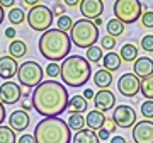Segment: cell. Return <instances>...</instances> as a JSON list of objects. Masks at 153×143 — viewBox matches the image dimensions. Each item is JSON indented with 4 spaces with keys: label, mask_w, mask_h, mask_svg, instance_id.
<instances>
[{
    "label": "cell",
    "mask_w": 153,
    "mask_h": 143,
    "mask_svg": "<svg viewBox=\"0 0 153 143\" xmlns=\"http://www.w3.org/2000/svg\"><path fill=\"white\" fill-rule=\"evenodd\" d=\"M4 19H5V12H4V7L0 5V24L4 22Z\"/></svg>",
    "instance_id": "cell-50"
},
{
    "label": "cell",
    "mask_w": 153,
    "mask_h": 143,
    "mask_svg": "<svg viewBox=\"0 0 153 143\" xmlns=\"http://www.w3.org/2000/svg\"><path fill=\"white\" fill-rule=\"evenodd\" d=\"M70 39L75 46L88 50L90 46H95V43L99 41V28L94 24V21L78 19L76 22H73V28L70 31Z\"/></svg>",
    "instance_id": "cell-5"
},
{
    "label": "cell",
    "mask_w": 153,
    "mask_h": 143,
    "mask_svg": "<svg viewBox=\"0 0 153 143\" xmlns=\"http://www.w3.org/2000/svg\"><path fill=\"white\" fill-rule=\"evenodd\" d=\"M60 72H61V65H60V63L51 61V63H48V66H46V75H48L51 80L56 78V77H60Z\"/></svg>",
    "instance_id": "cell-32"
},
{
    "label": "cell",
    "mask_w": 153,
    "mask_h": 143,
    "mask_svg": "<svg viewBox=\"0 0 153 143\" xmlns=\"http://www.w3.org/2000/svg\"><path fill=\"white\" fill-rule=\"evenodd\" d=\"M119 56L123 61H136L138 60V48L134 46L133 43H126L121 46V51H119Z\"/></svg>",
    "instance_id": "cell-23"
},
{
    "label": "cell",
    "mask_w": 153,
    "mask_h": 143,
    "mask_svg": "<svg viewBox=\"0 0 153 143\" xmlns=\"http://www.w3.org/2000/svg\"><path fill=\"white\" fill-rule=\"evenodd\" d=\"M22 97V89L19 87V83L12 82V80H7L0 85V102L4 106H12L19 102Z\"/></svg>",
    "instance_id": "cell-11"
},
{
    "label": "cell",
    "mask_w": 153,
    "mask_h": 143,
    "mask_svg": "<svg viewBox=\"0 0 153 143\" xmlns=\"http://www.w3.org/2000/svg\"><path fill=\"white\" fill-rule=\"evenodd\" d=\"M116 46V38H112V36H102L100 38V48L102 50H114Z\"/></svg>",
    "instance_id": "cell-35"
},
{
    "label": "cell",
    "mask_w": 153,
    "mask_h": 143,
    "mask_svg": "<svg viewBox=\"0 0 153 143\" xmlns=\"http://www.w3.org/2000/svg\"><path fill=\"white\" fill-rule=\"evenodd\" d=\"M102 22H104V19H102V17H97V19H94V24H95V26H102Z\"/></svg>",
    "instance_id": "cell-49"
},
{
    "label": "cell",
    "mask_w": 153,
    "mask_h": 143,
    "mask_svg": "<svg viewBox=\"0 0 153 143\" xmlns=\"http://www.w3.org/2000/svg\"><path fill=\"white\" fill-rule=\"evenodd\" d=\"M83 97L87 101H92L94 97H95V92H94L92 89H85V90H83Z\"/></svg>",
    "instance_id": "cell-42"
},
{
    "label": "cell",
    "mask_w": 153,
    "mask_h": 143,
    "mask_svg": "<svg viewBox=\"0 0 153 143\" xmlns=\"http://www.w3.org/2000/svg\"><path fill=\"white\" fill-rule=\"evenodd\" d=\"M102 53H104V50L100 46H90L87 50L85 58L88 61H92V63H99V61H102Z\"/></svg>",
    "instance_id": "cell-30"
},
{
    "label": "cell",
    "mask_w": 153,
    "mask_h": 143,
    "mask_svg": "<svg viewBox=\"0 0 153 143\" xmlns=\"http://www.w3.org/2000/svg\"><path fill=\"white\" fill-rule=\"evenodd\" d=\"M133 142L134 143H153V121L143 119L133 126Z\"/></svg>",
    "instance_id": "cell-12"
},
{
    "label": "cell",
    "mask_w": 153,
    "mask_h": 143,
    "mask_svg": "<svg viewBox=\"0 0 153 143\" xmlns=\"http://www.w3.org/2000/svg\"><path fill=\"white\" fill-rule=\"evenodd\" d=\"M78 7H80V14L83 16V19H88V21L100 17L104 12V2L102 0H82Z\"/></svg>",
    "instance_id": "cell-13"
},
{
    "label": "cell",
    "mask_w": 153,
    "mask_h": 143,
    "mask_svg": "<svg viewBox=\"0 0 153 143\" xmlns=\"http://www.w3.org/2000/svg\"><path fill=\"white\" fill-rule=\"evenodd\" d=\"M5 106L2 104V102H0V126H2V123L5 121Z\"/></svg>",
    "instance_id": "cell-43"
},
{
    "label": "cell",
    "mask_w": 153,
    "mask_h": 143,
    "mask_svg": "<svg viewBox=\"0 0 153 143\" xmlns=\"http://www.w3.org/2000/svg\"><path fill=\"white\" fill-rule=\"evenodd\" d=\"M68 107H70L71 112H76V114H82V112H85L88 107V101L83 97V95H80V94H75L73 97L70 99V104H68Z\"/></svg>",
    "instance_id": "cell-22"
},
{
    "label": "cell",
    "mask_w": 153,
    "mask_h": 143,
    "mask_svg": "<svg viewBox=\"0 0 153 143\" xmlns=\"http://www.w3.org/2000/svg\"><path fill=\"white\" fill-rule=\"evenodd\" d=\"M71 28H73V19H71L70 16H61L58 17V29L60 31H63V33H68V31H71Z\"/></svg>",
    "instance_id": "cell-31"
},
{
    "label": "cell",
    "mask_w": 153,
    "mask_h": 143,
    "mask_svg": "<svg viewBox=\"0 0 153 143\" xmlns=\"http://www.w3.org/2000/svg\"><path fill=\"white\" fill-rule=\"evenodd\" d=\"M102 63H104V68L107 72H116L119 70L121 63H123V60H121L119 53H114V51H109L107 55H104V58H102Z\"/></svg>",
    "instance_id": "cell-21"
},
{
    "label": "cell",
    "mask_w": 153,
    "mask_h": 143,
    "mask_svg": "<svg viewBox=\"0 0 153 143\" xmlns=\"http://www.w3.org/2000/svg\"><path fill=\"white\" fill-rule=\"evenodd\" d=\"M105 29H107V36L119 38V36H123V33H124V24H123L119 19L114 17V19H109V21H107Z\"/></svg>",
    "instance_id": "cell-25"
},
{
    "label": "cell",
    "mask_w": 153,
    "mask_h": 143,
    "mask_svg": "<svg viewBox=\"0 0 153 143\" xmlns=\"http://www.w3.org/2000/svg\"><path fill=\"white\" fill-rule=\"evenodd\" d=\"M94 104H95V109L100 111V112H107V111L114 109L116 107V95L114 92H111L109 89H104V90H99L94 97Z\"/></svg>",
    "instance_id": "cell-14"
},
{
    "label": "cell",
    "mask_w": 153,
    "mask_h": 143,
    "mask_svg": "<svg viewBox=\"0 0 153 143\" xmlns=\"http://www.w3.org/2000/svg\"><path fill=\"white\" fill-rule=\"evenodd\" d=\"M33 109L43 118H58L68 109L70 95L61 82L56 80H43L31 94Z\"/></svg>",
    "instance_id": "cell-1"
},
{
    "label": "cell",
    "mask_w": 153,
    "mask_h": 143,
    "mask_svg": "<svg viewBox=\"0 0 153 143\" xmlns=\"http://www.w3.org/2000/svg\"><path fill=\"white\" fill-rule=\"evenodd\" d=\"M71 143H99L97 133L88 130V128H83L82 131H76L75 136L71 138Z\"/></svg>",
    "instance_id": "cell-20"
},
{
    "label": "cell",
    "mask_w": 153,
    "mask_h": 143,
    "mask_svg": "<svg viewBox=\"0 0 153 143\" xmlns=\"http://www.w3.org/2000/svg\"><path fill=\"white\" fill-rule=\"evenodd\" d=\"M104 126H105V130H109L111 133H112L116 128H117V126L114 124V121H112V119H111V121H107V119H105V124H104Z\"/></svg>",
    "instance_id": "cell-45"
},
{
    "label": "cell",
    "mask_w": 153,
    "mask_h": 143,
    "mask_svg": "<svg viewBox=\"0 0 153 143\" xmlns=\"http://www.w3.org/2000/svg\"><path fill=\"white\" fill-rule=\"evenodd\" d=\"M17 143H36V140H34L33 135H22V136L17 140Z\"/></svg>",
    "instance_id": "cell-39"
},
{
    "label": "cell",
    "mask_w": 153,
    "mask_h": 143,
    "mask_svg": "<svg viewBox=\"0 0 153 143\" xmlns=\"http://www.w3.org/2000/svg\"><path fill=\"white\" fill-rule=\"evenodd\" d=\"M63 2H65V7H76L80 5L82 0H63Z\"/></svg>",
    "instance_id": "cell-44"
},
{
    "label": "cell",
    "mask_w": 153,
    "mask_h": 143,
    "mask_svg": "<svg viewBox=\"0 0 153 143\" xmlns=\"http://www.w3.org/2000/svg\"><path fill=\"white\" fill-rule=\"evenodd\" d=\"M133 73L138 78H145L153 75V60L148 56H138V60L133 65Z\"/></svg>",
    "instance_id": "cell-17"
},
{
    "label": "cell",
    "mask_w": 153,
    "mask_h": 143,
    "mask_svg": "<svg viewBox=\"0 0 153 143\" xmlns=\"http://www.w3.org/2000/svg\"><path fill=\"white\" fill-rule=\"evenodd\" d=\"M26 53H27V46H26V43L22 41V39H14L10 44H9V55L12 56V58H22V56H26Z\"/></svg>",
    "instance_id": "cell-24"
},
{
    "label": "cell",
    "mask_w": 153,
    "mask_h": 143,
    "mask_svg": "<svg viewBox=\"0 0 153 143\" xmlns=\"http://www.w3.org/2000/svg\"><path fill=\"white\" fill-rule=\"evenodd\" d=\"M71 130L60 118H43L34 128L36 143H71Z\"/></svg>",
    "instance_id": "cell-4"
},
{
    "label": "cell",
    "mask_w": 153,
    "mask_h": 143,
    "mask_svg": "<svg viewBox=\"0 0 153 143\" xmlns=\"http://www.w3.org/2000/svg\"><path fill=\"white\" fill-rule=\"evenodd\" d=\"M61 65L60 77L63 80V85L66 87H83L85 83L90 80L92 75V68H90V61L85 56L80 55H71L66 56Z\"/></svg>",
    "instance_id": "cell-3"
},
{
    "label": "cell",
    "mask_w": 153,
    "mask_h": 143,
    "mask_svg": "<svg viewBox=\"0 0 153 143\" xmlns=\"http://www.w3.org/2000/svg\"><path fill=\"white\" fill-rule=\"evenodd\" d=\"M26 14H24V10L22 9H19V7H14V9H10L9 10V21L14 24V26H17V24H22V22L26 21Z\"/></svg>",
    "instance_id": "cell-29"
},
{
    "label": "cell",
    "mask_w": 153,
    "mask_h": 143,
    "mask_svg": "<svg viewBox=\"0 0 153 143\" xmlns=\"http://www.w3.org/2000/svg\"><path fill=\"white\" fill-rule=\"evenodd\" d=\"M111 143H128L124 136H112L111 138Z\"/></svg>",
    "instance_id": "cell-46"
},
{
    "label": "cell",
    "mask_w": 153,
    "mask_h": 143,
    "mask_svg": "<svg viewBox=\"0 0 153 143\" xmlns=\"http://www.w3.org/2000/svg\"><path fill=\"white\" fill-rule=\"evenodd\" d=\"M39 53L46 58V60H51L55 63H60L61 60H65L66 56L70 55L71 50V39L70 36L60 29H48L46 33L41 34L38 43Z\"/></svg>",
    "instance_id": "cell-2"
},
{
    "label": "cell",
    "mask_w": 153,
    "mask_h": 143,
    "mask_svg": "<svg viewBox=\"0 0 153 143\" xmlns=\"http://www.w3.org/2000/svg\"><path fill=\"white\" fill-rule=\"evenodd\" d=\"M16 34H17V31L14 28H7L5 29V38H10L12 41H14V39H16Z\"/></svg>",
    "instance_id": "cell-41"
},
{
    "label": "cell",
    "mask_w": 153,
    "mask_h": 143,
    "mask_svg": "<svg viewBox=\"0 0 153 143\" xmlns=\"http://www.w3.org/2000/svg\"><path fill=\"white\" fill-rule=\"evenodd\" d=\"M53 16H58V17L65 16V5H61V4H56L55 9H53Z\"/></svg>",
    "instance_id": "cell-38"
},
{
    "label": "cell",
    "mask_w": 153,
    "mask_h": 143,
    "mask_svg": "<svg viewBox=\"0 0 153 143\" xmlns=\"http://www.w3.org/2000/svg\"><path fill=\"white\" fill-rule=\"evenodd\" d=\"M94 83H95V87H100V90H104V89H107L112 83V73L111 72H107L105 68H99L95 73H94V77H92Z\"/></svg>",
    "instance_id": "cell-19"
},
{
    "label": "cell",
    "mask_w": 153,
    "mask_h": 143,
    "mask_svg": "<svg viewBox=\"0 0 153 143\" xmlns=\"http://www.w3.org/2000/svg\"><path fill=\"white\" fill-rule=\"evenodd\" d=\"M141 114L145 119H153V101H145L141 104Z\"/></svg>",
    "instance_id": "cell-33"
},
{
    "label": "cell",
    "mask_w": 153,
    "mask_h": 143,
    "mask_svg": "<svg viewBox=\"0 0 153 143\" xmlns=\"http://www.w3.org/2000/svg\"><path fill=\"white\" fill-rule=\"evenodd\" d=\"M55 2H61V0H55Z\"/></svg>",
    "instance_id": "cell-51"
},
{
    "label": "cell",
    "mask_w": 153,
    "mask_h": 143,
    "mask_svg": "<svg viewBox=\"0 0 153 143\" xmlns=\"http://www.w3.org/2000/svg\"><path fill=\"white\" fill-rule=\"evenodd\" d=\"M109 136H111V131H109V130H105V128H100V130L97 131V138H99V140H104V142H105Z\"/></svg>",
    "instance_id": "cell-37"
},
{
    "label": "cell",
    "mask_w": 153,
    "mask_h": 143,
    "mask_svg": "<svg viewBox=\"0 0 153 143\" xmlns=\"http://www.w3.org/2000/svg\"><path fill=\"white\" fill-rule=\"evenodd\" d=\"M140 21H141V26H143V28L153 29V10L143 12L141 17H140Z\"/></svg>",
    "instance_id": "cell-34"
},
{
    "label": "cell",
    "mask_w": 153,
    "mask_h": 143,
    "mask_svg": "<svg viewBox=\"0 0 153 143\" xmlns=\"http://www.w3.org/2000/svg\"><path fill=\"white\" fill-rule=\"evenodd\" d=\"M43 66L36 63L33 60L24 61L22 65H19V70H17V80L22 87L27 89H36L39 83L43 82Z\"/></svg>",
    "instance_id": "cell-6"
},
{
    "label": "cell",
    "mask_w": 153,
    "mask_h": 143,
    "mask_svg": "<svg viewBox=\"0 0 153 143\" xmlns=\"http://www.w3.org/2000/svg\"><path fill=\"white\" fill-rule=\"evenodd\" d=\"M141 48L148 53H152L153 51V34H146V36H143L141 38Z\"/></svg>",
    "instance_id": "cell-36"
},
{
    "label": "cell",
    "mask_w": 153,
    "mask_h": 143,
    "mask_svg": "<svg viewBox=\"0 0 153 143\" xmlns=\"http://www.w3.org/2000/svg\"><path fill=\"white\" fill-rule=\"evenodd\" d=\"M140 85L141 80L134 75V73H123L117 80V90H119L124 97H134L140 92Z\"/></svg>",
    "instance_id": "cell-10"
},
{
    "label": "cell",
    "mask_w": 153,
    "mask_h": 143,
    "mask_svg": "<svg viewBox=\"0 0 153 143\" xmlns=\"http://www.w3.org/2000/svg\"><path fill=\"white\" fill-rule=\"evenodd\" d=\"M143 14V4L140 0H116L114 2V16L123 24L136 22Z\"/></svg>",
    "instance_id": "cell-7"
},
{
    "label": "cell",
    "mask_w": 153,
    "mask_h": 143,
    "mask_svg": "<svg viewBox=\"0 0 153 143\" xmlns=\"http://www.w3.org/2000/svg\"><path fill=\"white\" fill-rule=\"evenodd\" d=\"M26 5H31V7H36V5H39V0H22Z\"/></svg>",
    "instance_id": "cell-47"
},
{
    "label": "cell",
    "mask_w": 153,
    "mask_h": 143,
    "mask_svg": "<svg viewBox=\"0 0 153 143\" xmlns=\"http://www.w3.org/2000/svg\"><path fill=\"white\" fill-rule=\"evenodd\" d=\"M68 128L73 130V131H82L83 128H85V116L83 114H76V112H71L70 118H68V121H66Z\"/></svg>",
    "instance_id": "cell-26"
},
{
    "label": "cell",
    "mask_w": 153,
    "mask_h": 143,
    "mask_svg": "<svg viewBox=\"0 0 153 143\" xmlns=\"http://www.w3.org/2000/svg\"><path fill=\"white\" fill-rule=\"evenodd\" d=\"M112 121L117 128H133L136 124V112H134L131 106L121 104L117 107H114Z\"/></svg>",
    "instance_id": "cell-9"
},
{
    "label": "cell",
    "mask_w": 153,
    "mask_h": 143,
    "mask_svg": "<svg viewBox=\"0 0 153 143\" xmlns=\"http://www.w3.org/2000/svg\"><path fill=\"white\" fill-rule=\"evenodd\" d=\"M22 109H24L26 112H27L29 109H33V104H29L27 101H22Z\"/></svg>",
    "instance_id": "cell-48"
},
{
    "label": "cell",
    "mask_w": 153,
    "mask_h": 143,
    "mask_svg": "<svg viewBox=\"0 0 153 143\" xmlns=\"http://www.w3.org/2000/svg\"><path fill=\"white\" fill-rule=\"evenodd\" d=\"M105 119H107V118H105L104 112L94 109V111H90V112H87V116H85V124H87L88 130H92V131H99L100 128H104Z\"/></svg>",
    "instance_id": "cell-18"
},
{
    "label": "cell",
    "mask_w": 153,
    "mask_h": 143,
    "mask_svg": "<svg viewBox=\"0 0 153 143\" xmlns=\"http://www.w3.org/2000/svg\"><path fill=\"white\" fill-rule=\"evenodd\" d=\"M0 5L4 7V9H14L16 0H0Z\"/></svg>",
    "instance_id": "cell-40"
},
{
    "label": "cell",
    "mask_w": 153,
    "mask_h": 143,
    "mask_svg": "<svg viewBox=\"0 0 153 143\" xmlns=\"http://www.w3.org/2000/svg\"><path fill=\"white\" fill-rule=\"evenodd\" d=\"M29 123H31V118H29V114L24 109H17L14 112H10V116H9V126L14 131H19V133L26 131Z\"/></svg>",
    "instance_id": "cell-15"
},
{
    "label": "cell",
    "mask_w": 153,
    "mask_h": 143,
    "mask_svg": "<svg viewBox=\"0 0 153 143\" xmlns=\"http://www.w3.org/2000/svg\"><path fill=\"white\" fill-rule=\"evenodd\" d=\"M0 143H17L16 131L10 126H0Z\"/></svg>",
    "instance_id": "cell-28"
},
{
    "label": "cell",
    "mask_w": 153,
    "mask_h": 143,
    "mask_svg": "<svg viewBox=\"0 0 153 143\" xmlns=\"http://www.w3.org/2000/svg\"><path fill=\"white\" fill-rule=\"evenodd\" d=\"M140 92L146 101H153V75L141 78V85H140Z\"/></svg>",
    "instance_id": "cell-27"
},
{
    "label": "cell",
    "mask_w": 153,
    "mask_h": 143,
    "mask_svg": "<svg viewBox=\"0 0 153 143\" xmlns=\"http://www.w3.org/2000/svg\"><path fill=\"white\" fill-rule=\"evenodd\" d=\"M53 17H55L53 10L48 5H36V7H31L26 21L31 26V29L38 31V33H46L48 29H51Z\"/></svg>",
    "instance_id": "cell-8"
},
{
    "label": "cell",
    "mask_w": 153,
    "mask_h": 143,
    "mask_svg": "<svg viewBox=\"0 0 153 143\" xmlns=\"http://www.w3.org/2000/svg\"><path fill=\"white\" fill-rule=\"evenodd\" d=\"M17 70H19V65H17L16 58H12L10 55L0 56V78H4L7 82L12 77H16Z\"/></svg>",
    "instance_id": "cell-16"
}]
</instances>
